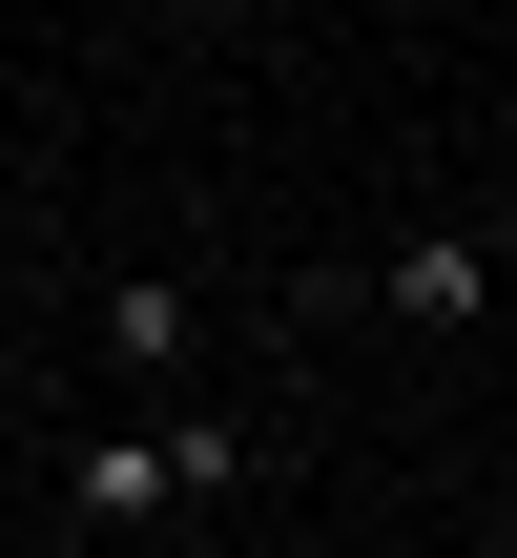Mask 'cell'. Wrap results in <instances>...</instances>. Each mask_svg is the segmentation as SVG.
Instances as JSON below:
<instances>
[{
  "label": "cell",
  "mask_w": 517,
  "mask_h": 558,
  "mask_svg": "<svg viewBox=\"0 0 517 558\" xmlns=\"http://www.w3.org/2000/svg\"><path fill=\"white\" fill-rule=\"evenodd\" d=\"M62 518H83V538H145V518H187L166 435H83V456H62Z\"/></svg>",
  "instance_id": "cell-1"
},
{
  "label": "cell",
  "mask_w": 517,
  "mask_h": 558,
  "mask_svg": "<svg viewBox=\"0 0 517 558\" xmlns=\"http://www.w3.org/2000/svg\"><path fill=\"white\" fill-rule=\"evenodd\" d=\"M373 311H394V331H477V311H497V248H477V228H435V248H394V269H373Z\"/></svg>",
  "instance_id": "cell-2"
},
{
  "label": "cell",
  "mask_w": 517,
  "mask_h": 558,
  "mask_svg": "<svg viewBox=\"0 0 517 558\" xmlns=\"http://www.w3.org/2000/svg\"><path fill=\"white\" fill-rule=\"evenodd\" d=\"M83 352H124V373H187V352H207V311H187L166 269H124V290L83 311Z\"/></svg>",
  "instance_id": "cell-3"
},
{
  "label": "cell",
  "mask_w": 517,
  "mask_h": 558,
  "mask_svg": "<svg viewBox=\"0 0 517 558\" xmlns=\"http://www.w3.org/2000/svg\"><path fill=\"white\" fill-rule=\"evenodd\" d=\"M477 248H497V269H517V186H497V228H477Z\"/></svg>",
  "instance_id": "cell-4"
},
{
  "label": "cell",
  "mask_w": 517,
  "mask_h": 558,
  "mask_svg": "<svg viewBox=\"0 0 517 558\" xmlns=\"http://www.w3.org/2000/svg\"><path fill=\"white\" fill-rule=\"evenodd\" d=\"M497 558H517V497H497Z\"/></svg>",
  "instance_id": "cell-5"
}]
</instances>
